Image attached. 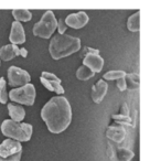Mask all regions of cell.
<instances>
[{
	"instance_id": "6da1fadb",
	"label": "cell",
	"mask_w": 150,
	"mask_h": 161,
	"mask_svg": "<svg viewBox=\"0 0 150 161\" xmlns=\"http://www.w3.org/2000/svg\"><path fill=\"white\" fill-rule=\"evenodd\" d=\"M41 117L52 134H61L69 126L72 108L64 96L52 97L41 110Z\"/></svg>"
},
{
	"instance_id": "7a4b0ae2",
	"label": "cell",
	"mask_w": 150,
	"mask_h": 161,
	"mask_svg": "<svg viewBox=\"0 0 150 161\" xmlns=\"http://www.w3.org/2000/svg\"><path fill=\"white\" fill-rule=\"evenodd\" d=\"M81 49V40L66 34H56L49 45V52L54 60H60Z\"/></svg>"
},
{
	"instance_id": "3957f363",
	"label": "cell",
	"mask_w": 150,
	"mask_h": 161,
	"mask_svg": "<svg viewBox=\"0 0 150 161\" xmlns=\"http://www.w3.org/2000/svg\"><path fill=\"white\" fill-rule=\"evenodd\" d=\"M32 126L27 123H16L11 119H6L1 124V132L18 142L29 141L32 137Z\"/></svg>"
},
{
	"instance_id": "277c9868",
	"label": "cell",
	"mask_w": 150,
	"mask_h": 161,
	"mask_svg": "<svg viewBox=\"0 0 150 161\" xmlns=\"http://www.w3.org/2000/svg\"><path fill=\"white\" fill-rule=\"evenodd\" d=\"M58 28V21L52 11H47L42 16L41 20L33 27V34L39 38L49 39Z\"/></svg>"
},
{
	"instance_id": "5b68a950",
	"label": "cell",
	"mask_w": 150,
	"mask_h": 161,
	"mask_svg": "<svg viewBox=\"0 0 150 161\" xmlns=\"http://www.w3.org/2000/svg\"><path fill=\"white\" fill-rule=\"evenodd\" d=\"M8 98L12 102L22 104V105L32 106L36 101V87L32 84H27L18 88H14L8 94Z\"/></svg>"
},
{
	"instance_id": "8992f818",
	"label": "cell",
	"mask_w": 150,
	"mask_h": 161,
	"mask_svg": "<svg viewBox=\"0 0 150 161\" xmlns=\"http://www.w3.org/2000/svg\"><path fill=\"white\" fill-rule=\"evenodd\" d=\"M98 50L91 49V47H85L84 50V58L83 65L91 69L93 73H99L104 66V60L99 55Z\"/></svg>"
},
{
	"instance_id": "52a82bcc",
	"label": "cell",
	"mask_w": 150,
	"mask_h": 161,
	"mask_svg": "<svg viewBox=\"0 0 150 161\" xmlns=\"http://www.w3.org/2000/svg\"><path fill=\"white\" fill-rule=\"evenodd\" d=\"M8 80L9 84L12 87H18V86H25L30 83L31 76L27 71L17 66H10L8 69Z\"/></svg>"
},
{
	"instance_id": "ba28073f",
	"label": "cell",
	"mask_w": 150,
	"mask_h": 161,
	"mask_svg": "<svg viewBox=\"0 0 150 161\" xmlns=\"http://www.w3.org/2000/svg\"><path fill=\"white\" fill-rule=\"evenodd\" d=\"M19 152H22V146L18 141L12 140V139H6L0 143V158L1 159H7Z\"/></svg>"
},
{
	"instance_id": "9c48e42d",
	"label": "cell",
	"mask_w": 150,
	"mask_h": 161,
	"mask_svg": "<svg viewBox=\"0 0 150 161\" xmlns=\"http://www.w3.org/2000/svg\"><path fill=\"white\" fill-rule=\"evenodd\" d=\"M64 20L66 27H71L73 29H81V28L85 27L87 25L90 18L86 14V12L80 11L77 14H72L69 16H67Z\"/></svg>"
},
{
	"instance_id": "30bf717a",
	"label": "cell",
	"mask_w": 150,
	"mask_h": 161,
	"mask_svg": "<svg viewBox=\"0 0 150 161\" xmlns=\"http://www.w3.org/2000/svg\"><path fill=\"white\" fill-rule=\"evenodd\" d=\"M9 40L11 42V44L17 45V47L19 44H23L25 42V29H23V25H21V22H18V21L12 22Z\"/></svg>"
},
{
	"instance_id": "8fae6325",
	"label": "cell",
	"mask_w": 150,
	"mask_h": 161,
	"mask_svg": "<svg viewBox=\"0 0 150 161\" xmlns=\"http://www.w3.org/2000/svg\"><path fill=\"white\" fill-rule=\"evenodd\" d=\"M108 85L104 80H99L94 86H93V92H92V98L95 103L99 104L105 97L106 93H107Z\"/></svg>"
},
{
	"instance_id": "7c38bea8",
	"label": "cell",
	"mask_w": 150,
	"mask_h": 161,
	"mask_svg": "<svg viewBox=\"0 0 150 161\" xmlns=\"http://www.w3.org/2000/svg\"><path fill=\"white\" fill-rule=\"evenodd\" d=\"M106 136L110 140L115 141L117 143H120L126 137V130L121 126H110L107 129Z\"/></svg>"
},
{
	"instance_id": "4fadbf2b",
	"label": "cell",
	"mask_w": 150,
	"mask_h": 161,
	"mask_svg": "<svg viewBox=\"0 0 150 161\" xmlns=\"http://www.w3.org/2000/svg\"><path fill=\"white\" fill-rule=\"evenodd\" d=\"M8 112L11 117V120L16 121V123H21L25 117V110L20 105H16V104H8Z\"/></svg>"
},
{
	"instance_id": "5bb4252c",
	"label": "cell",
	"mask_w": 150,
	"mask_h": 161,
	"mask_svg": "<svg viewBox=\"0 0 150 161\" xmlns=\"http://www.w3.org/2000/svg\"><path fill=\"white\" fill-rule=\"evenodd\" d=\"M19 55V47L14 44L5 45L0 49V58L3 61H10Z\"/></svg>"
},
{
	"instance_id": "9a60e30c",
	"label": "cell",
	"mask_w": 150,
	"mask_h": 161,
	"mask_svg": "<svg viewBox=\"0 0 150 161\" xmlns=\"http://www.w3.org/2000/svg\"><path fill=\"white\" fill-rule=\"evenodd\" d=\"M140 77H139L138 73H129L126 74L125 76V82H126V90L135 91L139 88V84H140Z\"/></svg>"
},
{
	"instance_id": "2e32d148",
	"label": "cell",
	"mask_w": 150,
	"mask_h": 161,
	"mask_svg": "<svg viewBox=\"0 0 150 161\" xmlns=\"http://www.w3.org/2000/svg\"><path fill=\"white\" fill-rule=\"evenodd\" d=\"M127 28L131 32H138L140 30V11H137L128 18Z\"/></svg>"
},
{
	"instance_id": "e0dca14e",
	"label": "cell",
	"mask_w": 150,
	"mask_h": 161,
	"mask_svg": "<svg viewBox=\"0 0 150 161\" xmlns=\"http://www.w3.org/2000/svg\"><path fill=\"white\" fill-rule=\"evenodd\" d=\"M12 16L16 19V21L18 22H27V21H30L32 19V14L29 11V10L25 9H16L12 10Z\"/></svg>"
},
{
	"instance_id": "ac0fdd59",
	"label": "cell",
	"mask_w": 150,
	"mask_h": 161,
	"mask_svg": "<svg viewBox=\"0 0 150 161\" xmlns=\"http://www.w3.org/2000/svg\"><path fill=\"white\" fill-rule=\"evenodd\" d=\"M93 76H94V73L88 67H86L85 65L80 66L79 69L76 71V77L80 80H87L90 78H92Z\"/></svg>"
},
{
	"instance_id": "d6986e66",
	"label": "cell",
	"mask_w": 150,
	"mask_h": 161,
	"mask_svg": "<svg viewBox=\"0 0 150 161\" xmlns=\"http://www.w3.org/2000/svg\"><path fill=\"white\" fill-rule=\"evenodd\" d=\"M126 72L120 71V69H114V71H109L107 73L104 74V80H117L119 78H124L126 76Z\"/></svg>"
},
{
	"instance_id": "ffe728a7",
	"label": "cell",
	"mask_w": 150,
	"mask_h": 161,
	"mask_svg": "<svg viewBox=\"0 0 150 161\" xmlns=\"http://www.w3.org/2000/svg\"><path fill=\"white\" fill-rule=\"evenodd\" d=\"M6 80L3 77L0 78V103L6 104L8 102V93L6 90Z\"/></svg>"
},
{
	"instance_id": "44dd1931",
	"label": "cell",
	"mask_w": 150,
	"mask_h": 161,
	"mask_svg": "<svg viewBox=\"0 0 150 161\" xmlns=\"http://www.w3.org/2000/svg\"><path fill=\"white\" fill-rule=\"evenodd\" d=\"M134 152L128 149H119L118 150V158L119 161H130V159L134 157Z\"/></svg>"
},
{
	"instance_id": "7402d4cb",
	"label": "cell",
	"mask_w": 150,
	"mask_h": 161,
	"mask_svg": "<svg viewBox=\"0 0 150 161\" xmlns=\"http://www.w3.org/2000/svg\"><path fill=\"white\" fill-rule=\"evenodd\" d=\"M115 121H117L118 124H121V125H129L131 123V118L129 116H123V115H113L112 117Z\"/></svg>"
},
{
	"instance_id": "603a6c76",
	"label": "cell",
	"mask_w": 150,
	"mask_h": 161,
	"mask_svg": "<svg viewBox=\"0 0 150 161\" xmlns=\"http://www.w3.org/2000/svg\"><path fill=\"white\" fill-rule=\"evenodd\" d=\"M41 77L44 78L47 80H50V82H58V83H61V80L53 73H49V72H42L41 73Z\"/></svg>"
},
{
	"instance_id": "cb8c5ba5",
	"label": "cell",
	"mask_w": 150,
	"mask_h": 161,
	"mask_svg": "<svg viewBox=\"0 0 150 161\" xmlns=\"http://www.w3.org/2000/svg\"><path fill=\"white\" fill-rule=\"evenodd\" d=\"M67 27L66 25H65V20L64 19H60V20L58 21V34H64L65 31H66Z\"/></svg>"
},
{
	"instance_id": "d4e9b609",
	"label": "cell",
	"mask_w": 150,
	"mask_h": 161,
	"mask_svg": "<svg viewBox=\"0 0 150 161\" xmlns=\"http://www.w3.org/2000/svg\"><path fill=\"white\" fill-rule=\"evenodd\" d=\"M116 85H117V87H118V90L120 91V92H124V91L126 90V82H125V77H124V78H119V80H117Z\"/></svg>"
},
{
	"instance_id": "484cf974",
	"label": "cell",
	"mask_w": 150,
	"mask_h": 161,
	"mask_svg": "<svg viewBox=\"0 0 150 161\" xmlns=\"http://www.w3.org/2000/svg\"><path fill=\"white\" fill-rule=\"evenodd\" d=\"M40 80H41V83H42V85L44 86V87L47 88V90H49V91H51V92H53V88H52V86H51V84H50L49 80H44V78H42V77H41Z\"/></svg>"
},
{
	"instance_id": "4316f807",
	"label": "cell",
	"mask_w": 150,
	"mask_h": 161,
	"mask_svg": "<svg viewBox=\"0 0 150 161\" xmlns=\"http://www.w3.org/2000/svg\"><path fill=\"white\" fill-rule=\"evenodd\" d=\"M129 110H128V107L126 104H124L123 107H121V110H120V115H123V116H129Z\"/></svg>"
},
{
	"instance_id": "83f0119b",
	"label": "cell",
	"mask_w": 150,
	"mask_h": 161,
	"mask_svg": "<svg viewBox=\"0 0 150 161\" xmlns=\"http://www.w3.org/2000/svg\"><path fill=\"white\" fill-rule=\"evenodd\" d=\"M19 55H21L22 58H27L28 56V51L27 49H25V47H21V49H19Z\"/></svg>"
}]
</instances>
